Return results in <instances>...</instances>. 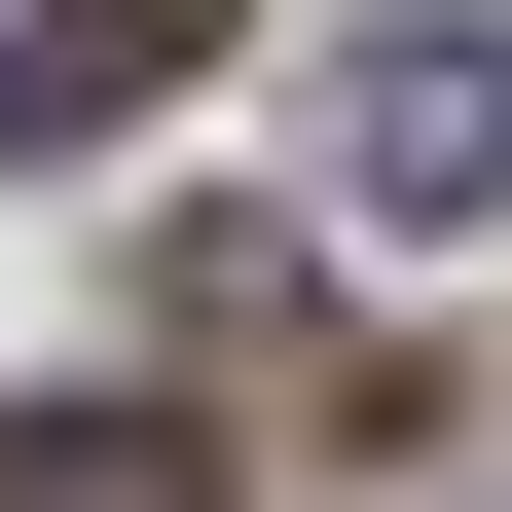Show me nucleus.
I'll return each mask as SVG.
<instances>
[{
	"mask_svg": "<svg viewBox=\"0 0 512 512\" xmlns=\"http://www.w3.org/2000/svg\"><path fill=\"white\" fill-rule=\"evenodd\" d=\"M330 183H366V220H476V183H512V37H366V74H330Z\"/></svg>",
	"mask_w": 512,
	"mask_h": 512,
	"instance_id": "nucleus-1",
	"label": "nucleus"
},
{
	"mask_svg": "<svg viewBox=\"0 0 512 512\" xmlns=\"http://www.w3.org/2000/svg\"><path fill=\"white\" fill-rule=\"evenodd\" d=\"M0 512H220V476H183L147 403H37V439H0Z\"/></svg>",
	"mask_w": 512,
	"mask_h": 512,
	"instance_id": "nucleus-2",
	"label": "nucleus"
}]
</instances>
